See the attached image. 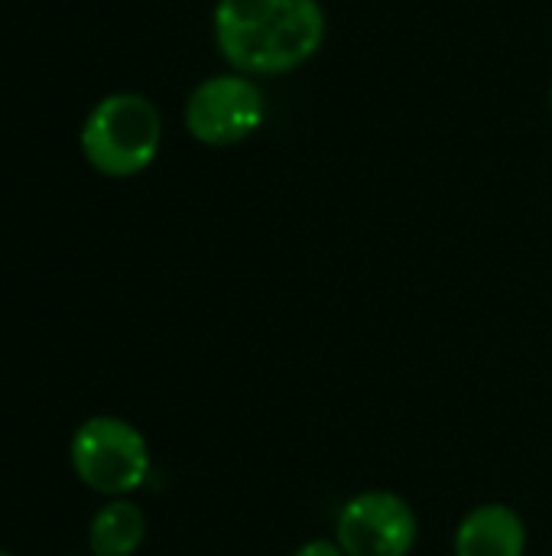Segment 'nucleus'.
Returning a JSON list of instances; mask_svg holds the SVG:
<instances>
[{"label": "nucleus", "mask_w": 552, "mask_h": 556, "mask_svg": "<svg viewBox=\"0 0 552 556\" xmlns=\"http://www.w3.org/2000/svg\"><path fill=\"white\" fill-rule=\"evenodd\" d=\"M68 463L78 482L104 498H127L150 479L153 459L146 437L124 417H88L68 443Z\"/></svg>", "instance_id": "nucleus-3"}, {"label": "nucleus", "mask_w": 552, "mask_h": 556, "mask_svg": "<svg viewBox=\"0 0 552 556\" xmlns=\"http://www.w3.org/2000/svg\"><path fill=\"white\" fill-rule=\"evenodd\" d=\"M550 114H552V85H550Z\"/></svg>", "instance_id": "nucleus-9"}, {"label": "nucleus", "mask_w": 552, "mask_h": 556, "mask_svg": "<svg viewBox=\"0 0 552 556\" xmlns=\"http://www.w3.org/2000/svg\"><path fill=\"white\" fill-rule=\"evenodd\" d=\"M335 541L345 556H410L420 544V518L397 492H358L335 518Z\"/></svg>", "instance_id": "nucleus-5"}, {"label": "nucleus", "mask_w": 552, "mask_h": 556, "mask_svg": "<svg viewBox=\"0 0 552 556\" xmlns=\"http://www.w3.org/2000/svg\"><path fill=\"white\" fill-rule=\"evenodd\" d=\"M146 541V515L130 498H107L88 525L91 556H133Z\"/></svg>", "instance_id": "nucleus-7"}, {"label": "nucleus", "mask_w": 552, "mask_h": 556, "mask_svg": "<svg viewBox=\"0 0 552 556\" xmlns=\"http://www.w3.org/2000/svg\"><path fill=\"white\" fill-rule=\"evenodd\" d=\"M0 556H13V554H7V551H0Z\"/></svg>", "instance_id": "nucleus-10"}, {"label": "nucleus", "mask_w": 552, "mask_h": 556, "mask_svg": "<svg viewBox=\"0 0 552 556\" xmlns=\"http://www.w3.org/2000/svg\"><path fill=\"white\" fill-rule=\"evenodd\" d=\"M81 153L107 179H133L153 166L163 143V117L146 94L114 91L101 98L81 124Z\"/></svg>", "instance_id": "nucleus-2"}, {"label": "nucleus", "mask_w": 552, "mask_h": 556, "mask_svg": "<svg viewBox=\"0 0 552 556\" xmlns=\"http://www.w3.org/2000/svg\"><path fill=\"white\" fill-rule=\"evenodd\" d=\"M182 121L189 137L202 147H238L264 127L267 98L257 78L251 75H208L189 91Z\"/></svg>", "instance_id": "nucleus-4"}, {"label": "nucleus", "mask_w": 552, "mask_h": 556, "mask_svg": "<svg viewBox=\"0 0 552 556\" xmlns=\"http://www.w3.org/2000/svg\"><path fill=\"white\" fill-rule=\"evenodd\" d=\"M319 0H218L211 33L231 72L273 78L303 68L325 42Z\"/></svg>", "instance_id": "nucleus-1"}, {"label": "nucleus", "mask_w": 552, "mask_h": 556, "mask_svg": "<svg viewBox=\"0 0 552 556\" xmlns=\"http://www.w3.org/2000/svg\"><path fill=\"white\" fill-rule=\"evenodd\" d=\"M527 521L514 505L485 502L472 508L452 538L455 556H527Z\"/></svg>", "instance_id": "nucleus-6"}, {"label": "nucleus", "mask_w": 552, "mask_h": 556, "mask_svg": "<svg viewBox=\"0 0 552 556\" xmlns=\"http://www.w3.org/2000/svg\"><path fill=\"white\" fill-rule=\"evenodd\" d=\"M293 556H345V551L338 547V541H329V538H316V541H306L303 547H296Z\"/></svg>", "instance_id": "nucleus-8"}]
</instances>
